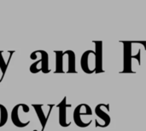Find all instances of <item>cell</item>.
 I'll list each match as a JSON object with an SVG mask.
<instances>
[{
    "label": "cell",
    "instance_id": "obj_11",
    "mask_svg": "<svg viewBox=\"0 0 146 131\" xmlns=\"http://www.w3.org/2000/svg\"><path fill=\"white\" fill-rule=\"evenodd\" d=\"M8 111L6 109V107L0 104V128L4 126L8 121Z\"/></svg>",
    "mask_w": 146,
    "mask_h": 131
},
{
    "label": "cell",
    "instance_id": "obj_6",
    "mask_svg": "<svg viewBox=\"0 0 146 131\" xmlns=\"http://www.w3.org/2000/svg\"><path fill=\"white\" fill-rule=\"evenodd\" d=\"M92 115V110L87 104L82 103L77 106L74 111L73 118L75 124L80 128H84L82 124V117H88Z\"/></svg>",
    "mask_w": 146,
    "mask_h": 131
},
{
    "label": "cell",
    "instance_id": "obj_12",
    "mask_svg": "<svg viewBox=\"0 0 146 131\" xmlns=\"http://www.w3.org/2000/svg\"><path fill=\"white\" fill-rule=\"evenodd\" d=\"M9 61H6L4 57H3V51H0V70L2 72L3 77L6 73V71H7L8 66H9Z\"/></svg>",
    "mask_w": 146,
    "mask_h": 131
},
{
    "label": "cell",
    "instance_id": "obj_10",
    "mask_svg": "<svg viewBox=\"0 0 146 131\" xmlns=\"http://www.w3.org/2000/svg\"><path fill=\"white\" fill-rule=\"evenodd\" d=\"M33 107L34 108L35 112H36V114L38 118V120L40 122V124H41V131H44L45 126H46V124H47V121L49 119V117H50V114L51 112H49L47 113H44V105H42V104H33L32 105Z\"/></svg>",
    "mask_w": 146,
    "mask_h": 131
},
{
    "label": "cell",
    "instance_id": "obj_3",
    "mask_svg": "<svg viewBox=\"0 0 146 131\" xmlns=\"http://www.w3.org/2000/svg\"><path fill=\"white\" fill-rule=\"evenodd\" d=\"M30 112V108L27 104L21 103L15 106L11 111L10 118L13 124L17 128H25L30 124V119H27L26 115Z\"/></svg>",
    "mask_w": 146,
    "mask_h": 131
},
{
    "label": "cell",
    "instance_id": "obj_2",
    "mask_svg": "<svg viewBox=\"0 0 146 131\" xmlns=\"http://www.w3.org/2000/svg\"><path fill=\"white\" fill-rule=\"evenodd\" d=\"M123 44V71L124 73H130V72H135L133 70V60H136L139 63V65H141V49H139L138 53L136 55L133 54V45L134 43V41L132 42H126L121 41Z\"/></svg>",
    "mask_w": 146,
    "mask_h": 131
},
{
    "label": "cell",
    "instance_id": "obj_4",
    "mask_svg": "<svg viewBox=\"0 0 146 131\" xmlns=\"http://www.w3.org/2000/svg\"><path fill=\"white\" fill-rule=\"evenodd\" d=\"M40 59L37 61L33 62L30 66V72L33 74L38 73L39 72H42L43 73L46 74L50 72V69L49 67V55L44 50H36L34 51Z\"/></svg>",
    "mask_w": 146,
    "mask_h": 131
},
{
    "label": "cell",
    "instance_id": "obj_9",
    "mask_svg": "<svg viewBox=\"0 0 146 131\" xmlns=\"http://www.w3.org/2000/svg\"><path fill=\"white\" fill-rule=\"evenodd\" d=\"M95 44V54H96V72L98 74L104 72L103 68V42L102 41H93Z\"/></svg>",
    "mask_w": 146,
    "mask_h": 131
},
{
    "label": "cell",
    "instance_id": "obj_1",
    "mask_svg": "<svg viewBox=\"0 0 146 131\" xmlns=\"http://www.w3.org/2000/svg\"><path fill=\"white\" fill-rule=\"evenodd\" d=\"M56 55L55 73H77L76 56L73 50L54 51Z\"/></svg>",
    "mask_w": 146,
    "mask_h": 131
},
{
    "label": "cell",
    "instance_id": "obj_5",
    "mask_svg": "<svg viewBox=\"0 0 146 131\" xmlns=\"http://www.w3.org/2000/svg\"><path fill=\"white\" fill-rule=\"evenodd\" d=\"M80 66L86 74H92L96 72V54L94 50L89 49L83 53L80 58Z\"/></svg>",
    "mask_w": 146,
    "mask_h": 131
},
{
    "label": "cell",
    "instance_id": "obj_7",
    "mask_svg": "<svg viewBox=\"0 0 146 131\" xmlns=\"http://www.w3.org/2000/svg\"><path fill=\"white\" fill-rule=\"evenodd\" d=\"M58 108V122L59 124L62 127H68L71 124V122L68 121L67 118V111L68 107H71L70 104L67 103V97L64 96V98L62 100V101L56 106Z\"/></svg>",
    "mask_w": 146,
    "mask_h": 131
},
{
    "label": "cell",
    "instance_id": "obj_8",
    "mask_svg": "<svg viewBox=\"0 0 146 131\" xmlns=\"http://www.w3.org/2000/svg\"><path fill=\"white\" fill-rule=\"evenodd\" d=\"M108 107H110L109 104H98L96 108H95V114L102 120L103 124L101 125L100 128H105L107 126L110 125V122H111V118L109 114V111L110 108L107 109Z\"/></svg>",
    "mask_w": 146,
    "mask_h": 131
}]
</instances>
